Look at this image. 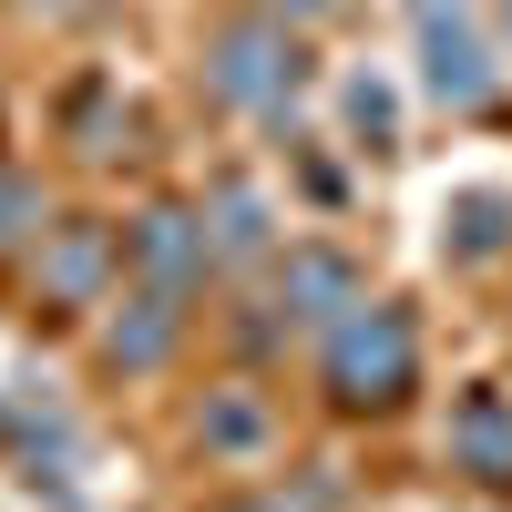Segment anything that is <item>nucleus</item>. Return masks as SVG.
<instances>
[{"label": "nucleus", "instance_id": "1", "mask_svg": "<svg viewBox=\"0 0 512 512\" xmlns=\"http://www.w3.org/2000/svg\"><path fill=\"white\" fill-rule=\"evenodd\" d=\"M318 369H328V400L338 410H400L410 379H420V338H410L400 308H369V297H359V308L328 328Z\"/></svg>", "mask_w": 512, "mask_h": 512}, {"label": "nucleus", "instance_id": "2", "mask_svg": "<svg viewBox=\"0 0 512 512\" xmlns=\"http://www.w3.org/2000/svg\"><path fill=\"white\" fill-rule=\"evenodd\" d=\"M205 82H216V103H236V113H287L297 82H308V52H297V31L277 11H236L205 41Z\"/></svg>", "mask_w": 512, "mask_h": 512}, {"label": "nucleus", "instance_id": "3", "mask_svg": "<svg viewBox=\"0 0 512 512\" xmlns=\"http://www.w3.org/2000/svg\"><path fill=\"white\" fill-rule=\"evenodd\" d=\"M410 11H420V62H431V93H441L451 113H482V103L502 93V72H492L482 31H472V0H410Z\"/></svg>", "mask_w": 512, "mask_h": 512}, {"label": "nucleus", "instance_id": "4", "mask_svg": "<svg viewBox=\"0 0 512 512\" xmlns=\"http://www.w3.org/2000/svg\"><path fill=\"white\" fill-rule=\"evenodd\" d=\"M123 256H134V277L164 287V297H195L205 267H216V236H205V205H154V216L123 226Z\"/></svg>", "mask_w": 512, "mask_h": 512}, {"label": "nucleus", "instance_id": "5", "mask_svg": "<svg viewBox=\"0 0 512 512\" xmlns=\"http://www.w3.org/2000/svg\"><path fill=\"white\" fill-rule=\"evenodd\" d=\"M123 236L113 226H41V297H62V308H93L103 277H113Z\"/></svg>", "mask_w": 512, "mask_h": 512}, {"label": "nucleus", "instance_id": "6", "mask_svg": "<svg viewBox=\"0 0 512 512\" xmlns=\"http://www.w3.org/2000/svg\"><path fill=\"white\" fill-rule=\"evenodd\" d=\"M349 308H359V267L349 256H328V246L287 256V277H277V318L287 328H338Z\"/></svg>", "mask_w": 512, "mask_h": 512}, {"label": "nucleus", "instance_id": "7", "mask_svg": "<svg viewBox=\"0 0 512 512\" xmlns=\"http://www.w3.org/2000/svg\"><path fill=\"white\" fill-rule=\"evenodd\" d=\"M451 472H472L482 492H512V400L502 390H472L451 410Z\"/></svg>", "mask_w": 512, "mask_h": 512}, {"label": "nucleus", "instance_id": "8", "mask_svg": "<svg viewBox=\"0 0 512 512\" xmlns=\"http://www.w3.org/2000/svg\"><path fill=\"white\" fill-rule=\"evenodd\" d=\"M164 349H175V297H164V287H144L134 308L103 328V359H113V369H154Z\"/></svg>", "mask_w": 512, "mask_h": 512}, {"label": "nucleus", "instance_id": "9", "mask_svg": "<svg viewBox=\"0 0 512 512\" xmlns=\"http://www.w3.org/2000/svg\"><path fill=\"white\" fill-rule=\"evenodd\" d=\"M205 236H216V256H267V236H277V216H267V195L256 185H216L205 195Z\"/></svg>", "mask_w": 512, "mask_h": 512}, {"label": "nucleus", "instance_id": "10", "mask_svg": "<svg viewBox=\"0 0 512 512\" xmlns=\"http://www.w3.org/2000/svg\"><path fill=\"white\" fill-rule=\"evenodd\" d=\"M256 441H267V400H246V390L205 400V451H256Z\"/></svg>", "mask_w": 512, "mask_h": 512}, {"label": "nucleus", "instance_id": "11", "mask_svg": "<svg viewBox=\"0 0 512 512\" xmlns=\"http://www.w3.org/2000/svg\"><path fill=\"white\" fill-rule=\"evenodd\" d=\"M21 236H41V195L21 175H0V246H21Z\"/></svg>", "mask_w": 512, "mask_h": 512}, {"label": "nucleus", "instance_id": "12", "mask_svg": "<svg viewBox=\"0 0 512 512\" xmlns=\"http://www.w3.org/2000/svg\"><path fill=\"white\" fill-rule=\"evenodd\" d=\"M482 246H502V205H492V195L461 205V256H482Z\"/></svg>", "mask_w": 512, "mask_h": 512}, {"label": "nucleus", "instance_id": "13", "mask_svg": "<svg viewBox=\"0 0 512 512\" xmlns=\"http://www.w3.org/2000/svg\"><path fill=\"white\" fill-rule=\"evenodd\" d=\"M349 123H359V134H390V93H379V82H359V93H349Z\"/></svg>", "mask_w": 512, "mask_h": 512}, {"label": "nucleus", "instance_id": "14", "mask_svg": "<svg viewBox=\"0 0 512 512\" xmlns=\"http://www.w3.org/2000/svg\"><path fill=\"white\" fill-rule=\"evenodd\" d=\"M226 512H308V502H287V492H277V502H226Z\"/></svg>", "mask_w": 512, "mask_h": 512}, {"label": "nucleus", "instance_id": "15", "mask_svg": "<svg viewBox=\"0 0 512 512\" xmlns=\"http://www.w3.org/2000/svg\"><path fill=\"white\" fill-rule=\"evenodd\" d=\"M287 11H338V0H277V21H287Z\"/></svg>", "mask_w": 512, "mask_h": 512}, {"label": "nucleus", "instance_id": "16", "mask_svg": "<svg viewBox=\"0 0 512 512\" xmlns=\"http://www.w3.org/2000/svg\"><path fill=\"white\" fill-rule=\"evenodd\" d=\"M502 31H512V0H502Z\"/></svg>", "mask_w": 512, "mask_h": 512}]
</instances>
